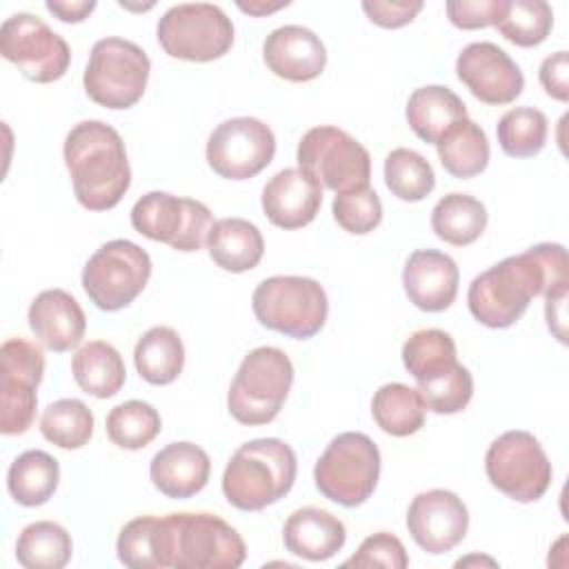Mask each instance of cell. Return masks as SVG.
<instances>
[{
    "label": "cell",
    "instance_id": "6da1fadb",
    "mask_svg": "<svg viewBox=\"0 0 569 569\" xmlns=\"http://www.w3.org/2000/svg\"><path fill=\"white\" fill-rule=\"evenodd\" d=\"M569 284L567 251L540 242L478 273L467 291L471 316L491 329H507L527 311L529 300Z\"/></svg>",
    "mask_w": 569,
    "mask_h": 569
},
{
    "label": "cell",
    "instance_id": "7a4b0ae2",
    "mask_svg": "<svg viewBox=\"0 0 569 569\" xmlns=\"http://www.w3.org/2000/svg\"><path fill=\"white\" fill-rule=\"evenodd\" d=\"M76 200L89 211L113 209L131 184V167L120 133L102 120L71 127L62 147Z\"/></svg>",
    "mask_w": 569,
    "mask_h": 569
},
{
    "label": "cell",
    "instance_id": "3957f363",
    "mask_svg": "<svg viewBox=\"0 0 569 569\" xmlns=\"http://www.w3.org/2000/svg\"><path fill=\"white\" fill-rule=\"evenodd\" d=\"M296 453L280 438L240 445L222 473V493L240 511H260L284 498L296 482Z\"/></svg>",
    "mask_w": 569,
    "mask_h": 569
},
{
    "label": "cell",
    "instance_id": "277c9868",
    "mask_svg": "<svg viewBox=\"0 0 569 569\" xmlns=\"http://www.w3.org/2000/svg\"><path fill=\"white\" fill-rule=\"evenodd\" d=\"M242 536L213 513L160 516V569H236L244 562Z\"/></svg>",
    "mask_w": 569,
    "mask_h": 569
},
{
    "label": "cell",
    "instance_id": "5b68a950",
    "mask_svg": "<svg viewBox=\"0 0 569 569\" xmlns=\"http://www.w3.org/2000/svg\"><path fill=\"white\" fill-rule=\"evenodd\" d=\"M293 385V365L289 356L278 347H256L251 349L227 393L229 413L249 427L271 422Z\"/></svg>",
    "mask_w": 569,
    "mask_h": 569
},
{
    "label": "cell",
    "instance_id": "8992f818",
    "mask_svg": "<svg viewBox=\"0 0 569 569\" xmlns=\"http://www.w3.org/2000/svg\"><path fill=\"white\" fill-rule=\"evenodd\" d=\"M256 320L296 340L316 336L329 316V300L322 284L307 276L264 278L251 296Z\"/></svg>",
    "mask_w": 569,
    "mask_h": 569
},
{
    "label": "cell",
    "instance_id": "52a82bcc",
    "mask_svg": "<svg viewBox=\"0 0 569 569\" xmlns=\"http://www.w3.org/2000/svg\"><path fill=\"white\" fill-rule=\"evenodd\" d=\"M380 478L378 445L360 431L338 433L316 460L313 480L318 491L347 509L369 500Z\"/></svg>",
    "mask_w": 569,
    "mask_h": 569
},
{
    "label": "cell",
    "instance_id": "ba28073f",
    "mask_svg": "<svg viewBox=\"0 0 569 569\" xmlns=\"http://www.w3.org/2000/svg\"><path fill=\"white\" fill-rule=\"evenodd\" d=\"M149 71L151 62L142 47L109 36L91 47L82 84L96 104L107 109H129L142 98Z\"/></svg>",
    "mask_w": 569,
    "mask_h": 569
},
{
    "label": "cell",
    "instance_id": "9c48e42d",
    "mask_svg": "<svg viewBox=\"0 0 569 569\" xmlns=\"http://www.w3.org/2000/svg\"><path fill=\"white\" fill-rule=\"evenodd\" d=\"M162 51L178 60L211 62L233 44L231 18L211 2H182L169 7L156 27Z\"/></svg>",
    "mask_w": 569,
    "mask_h": 569
},
{
    "label": "cell",
    "instance_id": "30bf717a",
    "mask_svg": "<svg viewBox=\"0 0 569 569\" xmlns=\"http://www.w3.org/2000/svg\"><path fill=\"white\" fill-rule=\"evenodd\" d=\"M296 160L298 169L336 193L367 187L371 178L369 151L338 127L309 129L298 142Z\"/></svg>",
    "mask_w": 569,
    "mask_h": 569
},
{
    "label": "cell",
    "instance_id": "8fae6325",
    "mask_svg": "<svg viewBox=\"0 0 569 569\" xmlns=\"http://www.w3.org/2000/svg\"><path fill=\"white\" fill-rule=\"evenodd\" d=\"M151 276L149 253L131 240L104 242L82 269V289L102 311H118L131 305Z\"/></svg>",
    "mask_w": 569,
    "mask_h": 569
},
{
    "label": "cell",
    "instance_id": "7c38bea8",
    "mask_svg": "<svg viewBox=\"0 0 569 569\" xmlns=\"http://www.w3.org/2000/svg\"><path fill=\"white\" fill-rule=\"evenodd\" d=\"M489 482L516 502L540 500L551 485V462L529 431L513 429L498 436L485 453Z\"/></svg>",
    "mask_w": 569,
    "mask_h": 569
},
{
    "label": "cell",
    "instance_id": "4fadbf2b",
    "mask_svg": "<svg viewBox=\"0 0 569 569\" xmlns=\"http://www.w3.org/2000/svg\"><path fill=\"white\" fill-rule=\"evenodd\" d=\"M211 224L213 218L207 204L167 191H149L131 209V227L138 233L184 253L207 244Z\"/></svg>",
    "mask_w": 569,
    "mask_h": 569
},
{
    "label": "cell",
    "instance_id": "5bb4252c",
    "mask_svg": "<svg viewBox=\"0 0 569 569\" xmlns=\"http://www.w3.org/2000/svg\"><path fill=\"white\" fill-rule=\"evenodd\" d=\"M0 53L38 84L60 80L71 64L67 40L33 13H13L0 29Z\"/></svg>",
    "mask_w": 569,
    "mask_h": 569
},
{
    "label": "cell",
    "instance_id": "9a60e30c",
    "mask_svg": "<svg viewBox=\"0 0 569 569\" xmlns=\"http://www.w3.org/2000/svg\"><path fill=\"white\" fill-rule=\"evenodd\" d=\"M204 153L209 167L220 178L249 180L273 160L276 136L258 118H229L209 133Z\"/></svg>",
    "mask_w": 569,
    "mask_h": 569
},
{
    "label": "cell",
    "instance_id": "2e32d148",
    "mask_svg": "<svg viewBox=\"0 0 569 569\" xmlns=\"http://www.w3.org/2000/svg\"><path fill=\"white\" fill-rule=\"evenodd\" d=\"M2 378V416L0 431L4 436L24 433L33 418L38 396L36 389L44 373V356L40 347L24 338H9L0 347Z\"/></svg>",
    "mask_w": 569,
    "mask_h": 569
},
{
    "label": "cell",
    "instance_id": "e0dca14e",
    "mask_svg": "<svg viewBox=\"0 0 569 569\" xmlns=\"http://www.w3.org/2000/svg\"><path fill=\"white\" fill-rule=\"evenodd\" d=\"M458 80L485 104H509L525 89V76L511 56L493 42H471L456 60Z\"/></svg>",
    "mask_w": 569,
    "mask_h": 569
},
{
    "label": "cell",
    "instance_id": "ac0fdd59",
    "mask_svg": "<svg viewBox=\"0 0 569 569\" xmlns=\"http://www.w3.org/2000/svg\"><path fill=\"white\" fill-rule=\"evenodd\" d=\"M407 529L422 551L431 556L447 553L467 536L469 511L453 491L429 489L411 500Z\"/></svg>",
    "mask_w": 569,
    "mask_h": 569
},
{
    "label": "cell",
    "instance_id": "d6986e66",
    "mask_svg": "<svg viewBox=\"0 0 569 569\" xmlns=\"http://www.w3.org/2000/svg\"><path fill=\"white\" fill-rule=\"evenodd\" d=\"M262 58L273 76L289 82H309L325 71L327 49L311 29L284 24L264 38Z\"/></svg>",
    "mask_w": 569,
    "mask_h": 569
},
{
    "label": "cell",
    "instance_id": "ffe728a7",
    "mask_svg": "<svg viewBox=\"0 0 569 569\" xmlns=\"http://www.w3.org/2000/svg\"><path fill=\"white\" fill-rule=\"evenodd\" d=\"M460 271L451 256L438 249H416L402 269V284L409 302L418 309L438 313L453 305Z\"/></svg>",
    "mask_w": 569,
    "mask_h": 569
},
{
    "label": "cell",
    "instance_id": "44dd1931",
    "mask_svg": "<svg viewBox=\"0 0 569 569\" xmlns=\"http://www.w3.org/2000/svg\"><path fill=\"white\" fill-rule=\"evenodd\" d=\"M262 211L280 229L307 227L320 211L322 187L302 169L287 167L262 189Z\"/></svg>",
    "mask_w": 569,
    "mask_h": 569
},
{
    "label": "cell",
    "instance_id": "7402d4cb",
    "mask_svg": "<svg viewBox=\"0 0 569 569\" xmlns=\"http://www.w3.org/2000/svg\"><path fill=\"white\" fill-rule=\"evenodd\" d=\"M27 320L33 336L56 353L78 347L87 329V318L80 302L64 289L40 291L29 305Z\"/></svg>",
    "mask_w": 569,
    "mask_h": 569
},
{
    "label": "cell",
    "instance_id": "603a6c76",
    "mask_svg": "<svg viewBox=\"0 0 569 569\" xmlns=\"http://www.w3.org/2000/svg\"><path fill=\"white\" fill-rule=\"evenodd\" d=\"M211 460L207 451L193 442H169L149 465L153 487L173 500L200 493L209 480Z\"/></svg>",
    "mask_w": 569,
    "mask_h": 569
},
{
    "label": "cell",
    "instance_id": "cb8c5ba5",
    "mask_svg": "<svg viewBox=\"0 0 569 569\" xmlns=\"http://www.w3.org/2000/svg\"><path fill=\"white\" fill-rule=\"evenodd\" d=\"M282 540L293 556L322 562L345 547L347 529L338 516L320 507H302L284 520Z\"/></svg>",
    "mask_w": 569,
    "mask_h": 569
},
{
    "label": "cell",
    "instance_id": "d4e9b609",
    "mask_svg": "<svg viewBox=\"0 0 569 569\" xmlns=\"http://www.w3.org/2000/svg\"><path fill=\"white\" fill-rule=\"evenodd\" d=\"M207 249L220 269L242 273L258 267L264 253V240L253 222L244 218H220L209 229Z\"/></svg>",
    "mask_w": 569,
    "mask_h": 569
},
{
    "label": "cell",
    "instance_id": "484cf974",
    "mask_svg": "<svg viewBox=\"0 0 569 569\" xmlns=\"http://www.w3.org/2000/svg\"><path fill=\"white\" fill-rule=\"evenodd\" d=\"M407 122L411 131L429 142L438 144V140L462 118H467V107L458 93L442 84H427L416 89L405 109Z\"/></svg>",
    "mask_w": 569,
    "mask_h": 569
},
{
    "label": "cell",
    "instance_id": "4316f807",
    "mask_svg": "<svg viewBox=\"0 0 569 569\" xmlns=\"http://www.w3.org/2000/svg\"><path fill=\"white\" fill-rule=\"evenodd\" d=\"M71 373L84 393L100 400L116 396L127 380L120 351L104 340H89L78 347L71 358Z\"/></svg>",
    "mask_w": 569,
    "mask_h": 569
},
{
    "label": "cell",
    "instance_id": "83f0119b",
    "mask_svg": "<svg viewBox=\"0 0 569 569\" xmlns=\"http://www.w3.org/2000/svg\"><path fill=\"white\" fill-rule=\"evenodd\" d=\"M133 365L149 385L173 382L184 367V347L176 329L158 325L140 336L133 349Z\"/></svg>",
    "mask_w": 569,
    "mask_h": 569
},
{
    "label": "cell",
    "instance_id": "f1b7e54d",
    "mask_svg": "<svg viewBox=\"0 0 569 569\" xmlns=\"http://www.w3.org/2000/svg\"><path fill=\"white\" fill-rule=\"evenodd\" d=\"M60 465L58 460L42 451L29 449L20 453L7 471V489L11 498L22 507L44 505L58 489Z\"/></svg>",
    "mask_w": 569,
    "mask_h": 569
},
{
    "label": "cell",
    "instance_id": "f546056e",
    "mask_svg": "<svg viewBox=\"0 0 569 569\" xmlns=\"http://www.w3.org/2000/svg\"><path fill=\"white\" fill-rule=\"evenodd\" d=\"M442 169L460 180L473 178L487 169L489 140L485 129L471 118L458 120L436 144Z\"/></svg>",
    "mask_w": 569,
    "mask_h": 569
},
{
    "label": "cell",
    "instance_id": "4dcf8cb0",
    "mask_svg": "<svg viewBox=\"0 0 569 569\" xmlns=\"http://www.w3.org/2000/svg\"><path fill=\"white\" fill-rule=\"evenodd\" d=\"M487 220L485 204L478 198L458 191L442 196L431 211L433 233L453 247L476 242L487 229Z\"/></svg>",
    "mask_w": 569,
    "mask_h": 569
},
{
    "label": "cell",
    "instance_id": "1f68e13d",
    "mask_svg": "<svg viewBox=\"0 0 569 569\" xmlns=\"http://www.w3.org/2000/svg\"><path fill=\"white\" fill-rule=\"evenodd\" d=\"M371 416L385 433L405 438L425 425L427 405L418 389L402 382H387L373 393Z\"/></svg>",
    "mask_w": 569,
    "mask_h": 569
},
{
    "label": "cell",
    "instance_id": "d6a6232c",
    "mask_svg": "<svg viewBox=\"0 0 569 569\" xmlns=\"http://www.w3.org/2000/svg\"><path fill=\"white\" fill-rule=\"evenodd\" d=\"M69 531L51 520L27 525L16 542V558L24 569H62L71 560Z\"/></svg>",
    "mask_w": 569,
    "mask_h": 569
},
{
    "label": "cell",
    "instance_id": "836d02e7",
    "mask_svg": "<svg viewBox=\"0 0 569 569\" xmlns=\"http://www.w3.org/2000/svg\"><path fill=\"white\" fill-rule=\"evenodd\" d=\"M493 27L518 47H538L551 33L553 11L545 0H500Z\"/></svg>",
    "mask_w": 569,
    "mask_h": 569
},
{
    "label": "cell",
    "instance_id": "e575fe53",
    "mask_svg": "<svg viewBox=\"0 0 569 569\" xmlns=\"http://www.w3.org/2000/svg\"><path fill=\"white\" fill-rule=\"evenodd\" d=\"M40 433L60 449H80L93 436V413L78 398H60L42 411Z\"/></svg>",
    "mask_w": 569,
    "mask_h": 569
},
{
    "label": "cell",
    "instance_id": "d590c367",
    "mask_svg": "<svg viewBox=\"0 0 569 569\" xmlns=\"http://www.w3.org/2000/svg\"><path fill=\"white\" fill-rule=\"evenodd\" d=\"M456 362V342L442 329L413 331L402 345V365L416 382L433 378Z\"/></svg>",
    "mask_w": 569,
    "mask_h": 569
},
{
    "label": "cell",
    "instance_id": "8d00e7d4",
    "mask_svg": "<svg viewBox=\"0 0 569 569\" xmlns=\"http://www.w3.org/2000/svg\"><path fill=\"white\" fill-rule=\"evenodd\" d=\"M104 427L116 447L138 451L160 433L162 420L153 405L144 400H127L107 413Z\"/></svg>",
    "mask_w": 569,
    "mask_h": 569
},
{
    "label": "cell",
    "instance_id": "74e56055",
    "mask_svg": "<svg viewBox=\"0 0 569 569\" xmlns=\"http://www.w3.org/2000/svg\"><path fill=\"white\" fill-rule=\"evenodd\" d=\"M385 184L398 200L420 202L433 191L436 173L418 151L398 147L385 158Z\"/></svg>",
    "mask_w": 569,
    "mask_h": 569
},
{
    "label": "cell",
    "instance_id": "f35d334b",
    "mask_svg": "<svg viewBox=\"0 0 569 569\" xmlns=\"http://www.w3.org/2000/svg\"><path fill=\"white\" fill-rule=\"evenodd\" d=\"M500 149L511 158H531L547 142V116L533 107H513L496 124Z\"/></svg>",
    "mask_w": 569,
    "mask_h": 569
},
{
    "label": "cell",
    "instance_id": "ab89813d",
    "mask_svg": "<svg viewBox=\"0 0 569 569\" xmlns=\"http://www.w3.org/2000/svg\"><path fill=\"white\" fill-rule=\"evenodd\" d=\"M118 560L131 569H160V516L129 520L116 540Z\"/></svg>",
    "mask_w": 569,
    "mask_h": 569
},
{
    "label": "cell",
    "instance_id": "60d3db41",
    "mask_svg": "<svg viewBox=\"0 0 569 569\" xmlns=\"http://www.w3.org/2000/svg\"><path fill=\"white\" fill-rule=\"evenodd\" d=\"M418 391L427 409L440 416H451L469 405L473 396V378L465 365L456 362L447 371L418 382Z\"/></svg>",
    "mask_w": 569,
    "mask_h": 569
},
{
    "label": "cell",
    "instance_id": "b9f144b4",
    "mask_svg": "<svg viewBox=\"0 0 569 569\" xmlns=\"http://www.w3.org/2000/svg\"><path fill=\"white\" fill-rule=\"evenodd\" d=\"M331 211H333L336 222L345 231L356 233V236L371 233L382 220V202H380L376 189H371L369 184L336 193Z\"/></svg>",
    "mask_w": 569,
    "mask_h": 569
},
{
    "label": "cell",
    "instance_id": "7bdbcfd3",
    "mask_svg": "<svg viewBox=\"0 0 569 569\" xmlns=\"http://www.w3.org/2000/svg\"><path fill=\"white\" fill-rule=\"evenodd\" d=\"M409 565V556L400 538L389 531H378L362 540L358 551L342 562V567H387V569H405Z\"/></svg>",
    "mask_w": 569,
    "mask_h": 569
},
{
    "label": "cell",
    "instance_id": "ee69618b",
    "mask_svg": "<svg viewBox=\"0 0 569 569\" xmlns=\"http://www.w3.org/2000/svg\"><path fill=\"white\" fill-rule=\"evenodd\" d=\"M500 0H451L447 16L458 29H485L496 22Z\"/></svg>",
    "mask_w": 569,
    "mask_h": 569
},
{
    "label": "cell",
    "instance_id": "f6af8a7d",
    "mask_svg": "<svg viewBox=\"0 0 569 569\" xmlns=\"http://www.w3.org/2000/svg\"><path fill=\"white\" fill-rule=\"evenodd\" d=\"M362 11L367 18L385 29H398L409 24L420 11L422 2L420 0H373V2H362Z\"/></svg>",
    "mask_w": 569,
    "mask_h": 569
},
{
    "label": "cell",
    "instance_id": "bcb514c9",
    "mask_svg": "<svg viewBox=\"0 0 569 569\" xmlns=\"http://www.w3.org/2000/svg\"><path fill=\"white\" fill-rule=\"evenodd\" d=\"M538 80L547 96H551L553 100L567 102L569 100V53L556 51L547 56L540 64Z\"/></svg>",
    "mask_w": 569,
    "mask_h": 569
},
{
    "label": "cell",
    "instance_id": "7dc6e473",
    "mask_svg": "<svg viewBox=\"0 0 569 569\" xmlns=\"http://www.w3.org/2000/svg\"><path fill=\"white\" fill-rule=\"evenodd\" d=\"M44 7L62 22H82L96 9V0H47Z\"/></svg>",
    "mask_w": 569,
    "mask_h": 569
},
{
    "label": "cell",
    "instance_id": "c3c4849f",
    "mask_svg": "<svg viewBox=\"0 0 569 569\" xmlns=\"http://www.w3.org/2000/svg\"><path fill=\"white\" fill-rule=\"evenodd\" d=\"M567 287H560L556 291L545 293L547 325H549V329L556 333V338L560 342H565V300H567Z\"/></svg>",
    "mask_w": 569,
    "mask_h": 569
},
{
    "label": "cell",
    "instance_id": "681fc988",
    "mask_svg": "<svg viewBox=\"0 0 569 569\" xmlns=\"http://www.w3.org/2000/svg\"><path fill=\"white\" fill-rule=\"evenodd\" d=\"M282 7H289V0H280V2H264V0H251V2H238V9L249 13V16H267L273 13Z\"/></svg>",
    "mask_w": 569,
    "mask_h": 569
}]
</instances>
